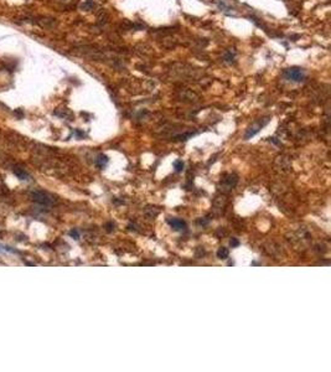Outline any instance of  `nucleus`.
Segmentation results:
<instances>
[{"mask_svg": "<svg viewBox=\"0 0 331 372\" xmlns=\"http://www.w3.org/2000/svg\"><path fill=\"white\" fill-rule=\"evenodd\" d=\"M228 254H230L228 250H227V248H224V247H221L220 250H218V252H217V257L221 258V259H226V258L228 257Z\"/></svg>", "mask_w": 331, "mask_h": 372, "instance_id": "nucleus-6", "label": "nucleus"}, {"mask_svg": "<svg viewBox=\"0 0 331 372\" xmlns=\"http://www.w3.org/2000/svg\"><path fill=\"white\" fill-rule=\"evenodd\" d=\"M283 76L288 81L300 83V82H303L305 79V72L300 67H290V68H286L283 72Z\"/></svg>", "mask_w": 331, "mask_h": 372, "instance_id": "nucleus-1", "label": "nucleus"}, {"mask_svg": "<svg viewBox=\"0 0 331 372\" xmlns=\"http://www.w3.org/2000/svg\"><path fill=\"white\" fill-rule=\"evenodd\" d=\"M15 174H16V176L17 178H20L21 180H27L29 179V175H27V172L26 171H24V170H21V169H16L15 170Z\"/></svg>", "mask_w": 331, "mask_h": 372, "instance_id": "nucleus-8", "label": "nucleus"}, {"mask_svg": "<svg viewBox=\"0 0 331 372\" xmlns=\"http://www.w3.org/2000/svg\"><path fill=\"white\" fill-rule=\"evenodd\" d=\"M224 58H226L227 62H230V64H231V62H233V60H234V55L231 52V51H228V52L224 55Z\"/></svg>", "mask_w": 331, "mask_h": 372, "instance_id": "nucleus-11", "label": "nucleus"}, {"mask_svg": "<svg viewBox=\"0 0 331 372\" xmlns=\"http://www.w3.org/2000/svg\"><path fill=\"white\" fill-rule=\"evenodd\" d=\"M39 25H41L42 27H52V26L55 25V20H54V19H48V17L40 19Z\"/></svg>", "mask_w": 331, "mask_h": 372, "instance_id": "nucleus-5", "label": "nucleus"}, {"mask_svg": "<svg viewBox=\"0 0 331 372\" xmlns=\"http://www.w3.org/2000/svg\"><path fill=\"white\" fill-rule=\"evenodd\" d=\"M70 236H71V237H73L75 240H78V238H79V233H78L76 230H72V231L70 232Z\"/></svg>", "mask_w": 331, "mask_h": 372, "instance_id": "nucleus-12", "label": "nucleus"}, {"mask_svg": "<svg viewBox=\"0 0 331 372\" xmlns=\"http://www.w3.org/2000/svg\"><path fill=\"white\" fill-rule=\"evenodd\" d=\"M268 122H269V118H268V117L261 118V119L255 120V122L252 124V126L247 129V132H246V134H244V138H246V139H251L252 137H254L255 134L259 132L264 126H267Z\"/></svg>", "mask_w": 331, "mask_h": 372, "instance_id": "nucleus-2", "label": "nucleus"}, {"mask_svg": "<svg viewBox=\"0 0 331 372\" xmlns=\"http://www.w3.org/2000/svg\"><path fill=\"white\" fill-rule=\"evenodd\" d=\"M168 223L175 231H184L186 228V222L181 219H168Z\"/></svg>", "mask_w": 331, "mask_h": 372, "instance_id": "nucleus-4", "label": "nucleus"}, {"mask_svg": "<svg viewBox=\"0 0 331 372\" xmlns=\"http://www.w3.org/2000/svg\"><path fill=\"white\" fill-rule=\"evenodd\" d=\"M174 166H175V169H176V171H182V169H184V163H182L181 160H178V161L174 163Z\"/></svg>", "mask_w": 331, "mask_h": 372, "instance_id": "nucleus-9", "label": "nucleus"}, {"mask_svg": "<svg viewBox=\"0 0 331 372\" xmlns=\"http://www.w3.org/2000/svg\"><path fill=\"white\" fill-rule=\"evenodd\" d=\"M93 2L92 0H87V2L85 3V4H82V9H85V10H89V9H92L93 8Z\"/></svg>", "mask_w": 331, "mask_h": 372, "instance_id": "nucleus-10", "label": "nucleus"}, {"mask_svg": "<svg viewBox=\"0 0 331 372\" xmlns=\"http://www.w3.org/2000/svg\"><path fill=\"white\" fill-rule=\"evenodd\" d=\"M32 197L36 202L41 203V205H48L52 202L51 197L46 194V192H42V191H37V192H34L32 194Z\"/></svg>", "mask_w": 331, "mask_h": 372, "instance_id": "nucleus-3", "label": "nucleus"}, {"mask_svg": "<svg viewBox=\"0 0 331 372\" xmlns=\"http://www.w3.org/2000/svg\"><path fill=\"white\" fill-rule=\"evenodd\" d=\"M231 246H238V241H237L236 238H232V241H231Z\"/></svg>", "mask_w": 331, "mask_h": 372, "instance_id": "nucleus-13", "label": "nucleus"}, {"mask_svg": "<svg viewBox=\"0 0 331 372\" xmlns=\"http://www.w3.org/2000/svg\"><path fill=\"white\" fill-rule=\"evenodd\" d=\"M107 163H108V158L106 157V155H99L98 159H97V165H98V166L99 168L106 166Z\"/></svg>", "mask_w": 331, "mask_h": 372, "instance_id": "nucleus-7", "label": "nucleus"}]
</instances>
